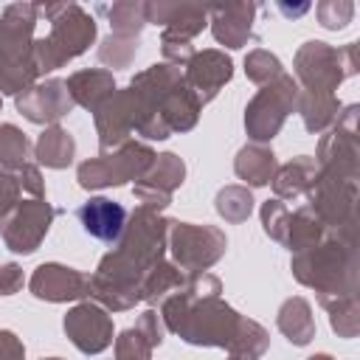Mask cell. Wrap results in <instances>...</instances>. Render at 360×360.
Masks as SVG:
<instances>
[{"instance_id":"45","label":"cell","mask_w":360,"mask_h":360,"mask_svg":"<svg viewBox=\"0 0 360 360\" xmlns=\"http://www.w3.org/2000/svg\"><path fill=\"white\" fill-rule=\"evenodd\" d=\"M135 326L141 329V335L149 340L152 349H158V346L163 343V321H160V315H158L152 307L138 315V323H135Z\"/></svg>"},{"instance_id":"43","label":"cell","mask_w":360,"mask_h":360,"mask_svg":"<svg viewBox=\"0 0 360 360\" xmlns=\"http://www.w3.org/2000/svg\"><path fill=\"white\" fill-rule=\"evenodd\" d=\"M20 194H22V186L17 180V172L0 169V219L20 205Z\"/></svg>"},{"instance_id":"37","label":"cell","mask_w":360,"mask_h":360,"mask_svg":"<svg viewBox=\"0 0 360 360\" xmlns=\"http://www.w3.org/2000/svg\"><path fill=\"white\" fill-rule=\"evenodd\" d=\"M138 45H141V37L110 34L98 45V62L107 68H129L138 56Z\"/></svg>"},{"instance_id":"44","label":"cell","mask_w":360,"mask_h":360,"mask_svg":"<svg viewBox=\"0 0 360 360\" xmlns=\"http://www.w3.org/2000/svg\"><path fill=\"white\" fill-rule=\"evenodd\" d=\"M17 180H20L22 191H28L34 200H45V180H42V172H39L37 163L28 160L25 166H20L17 169Z\"/></svg>"},{"instance_id":"39","label":"cell","mask_w":360,"mask_h":360,"mask_svg":"<svg viewBox=\"0 0 360 360\" xmlns=\"http://www.w3.org/2000/svg\"><path fill=\"white\" fill-rule=\"evenodd\" d=\"M315 14H318V22L329 31H340L352 22L354 17V3L352 0H321L315 6Z\"/></svg>"},{"instance_id":"11","label":"cell","mask_w":360,"mask_h":360,"mask_svg":"<svg viewBox=\"0 0 360 360\" xmlns=\"http://www.w3.org/2000/svg\"><path fill=\"white\" fill-rule=\"evenodd\" d=\"M59 214L62 211L53 208L48 200L31 197V200L20 202L8 217L0 219V239L11 253L28 256L42 245V239L48 236V231Z\"/></svg>"},{"instance_id":"38","label":"cell","mask_w":360,"mask_h":360,"mask_svg":"<svg viewBox=\"0 0 360 360\" xmlns=\"http://www.w3.org/2000/svg\"><path fill=\"white\" fill-rule=\"evenodd\" d=\"M281 73H284V65H281V59H278L276 53H270V51H264V48L248 51V56H245V76H248L253 84L264 87V84L276 82Z\"/></svg>"},{"instance_id":"1","label":"cell","mask_w":360,"mask_h":360,"mask_svg":"<svg viewBox=\"0 0 360 360\" xmlns=\"http://www.w3.org/2000/svg\"><path fill=\"white\" fill-rule=\"evenodd\" d=\"M169 219L138 205L127 217V228L115 250L104 253L96 273L87 276V298L107 312H127L141 301V278L152 264L166 259Z\"/></svg>"},{"instance_id":"27","label":"cell","mask_w":360,"mask_h":360,"mask_svg":"<svg viewBox=\"0 0 360 360\" xmlns=\"http://www.w3.org/2000/svg\"><path fill=\"white\" fill-rule=\"evenodd\" d=\"M34 158L45 169H68L73 163V158H76V141L59 124L45 127L39 132L37 143H34Z\"/></svg>"},{"instance_id":"32","label":"cell","mask_w":360,"mask_h":360,"mask_svg":"<svg viewBox=\"0 0 360 360\" xmlns=\"http://www.w3.org/2000/svg\"><path fill=\"white\" fill-rule=\"evenodd\" d=\"M267 349H270L267 329L259 321L242 318V323L236 329V338L231 340V346L225 352H228V360H262Z\"/></svg>"},{"instance_id":"42","label":"cell","mask_w":360,"mask_h":360,"mask_svg":"<svg viewBox=\"0 0 360 360\" xmlns=\"http://www.w3.org/2000/svg\"><path fill=\"white\" fill-rule=\"evenodd\" d=\"M160 51H163V62H169L174 68H186L191 62V56L197 53L188 39H177L169 34H160Z\"/></svg>"},{"instance_id":"17","label":"cell","mask_w":360,"mask_h":360,"mask_svg":"<svg viewBox=\"0 0 360 360\" xmlns=\"http://www.w3.org/2000/svg\"><path fill=\"white\" fill-rule=\"evenodd\" d=\"M231 76H233V62L225 51H217V48L197 51L191 56V62L183 68V79H186L188 90L197 96L200 107L211 104L217 98V93L231 82Z\"/></svg>"},{"instance_id":"8","label":"cell","mask_w":360,"mask_h":360,"mask_svg":"<svg viewBox=\"0 0 360 360\" xmlns=\"http://www.w3.org/2000/svg\"><path fill=\"white\" fill-rule=\"evenodd\" d=\"M298 104V84L290 73H281L276 82L259 87V93L245 107V132L250 143H270L290 112Z\"/></svg>"},{"instance_id":"49","label":"cell","mask_w":360,"mask_h":360,"mask_svg":"<svg viewBox=\"0 0 360 360\" xmlns=\"http://www.w3.org/2000/svg\"><path fill=\"white\" fill-rule=\"evenodd\" d=\"M307 360H335V357L326 354V352H318V354H312V357H307Z\"/></svg>"},{"instance_id":"31","label":"cell","mask_w":360,"mask_h":360,"mask_svg":"<svg viewBox=\"0 0 360 360\" xmlns=\"http://www.w3.org/2000/svg\"><path fill=\"white\" fill-rule=\"evenodd\" d=\"M96 11L110 22L112 34L121 37H141L146 17H143V3L141 0H118V3H101Z\"/></svg>"},{"instance_id":"26","label":"cell","mask_w":360,"mask_h":360,"mask_svg":"<svg viewBox=\"0 0 360 360\" xmlns=\"http://www.w3.org/2000/svg\"><path fill=\"white\" fill-rule=\"evenodd\" d=\"M276 326L278 332L292 343V346H307L315 338V315H312V304L304 295H292L287 298L278 312H276Z\"/></svg>"},{"instance_id":"20","label":"cell","mask_w":360,"mask_h":360,"mask_svg":"<svg viewBox=\"0 0 360 360\" xmlns=\"http://www.w3.org/2000/svg\"><path fill=\"white\" fill-rule=\"evenodd\" d=\"M256 3H208V25L219 45L236 51L256 42L253 34Z\"/></svg>"},{"instance_id":"21","label":"cell","mask_w":360,"mask_h":360,"mask_svg":"<svg viewBox=\"0 0 360 360\" xmlns=\"http://www.w3.org/2000/svg\"><path fill=\"white\" fill-rule=\"evenodd\" d=\"M76 217H79L82 228L93 239H98L104 245H115L121 239L124 228H127V217L129 214H127V208L121 202H115L110 197H90L87 202L79 205Z\"/></svg>"},{"instance_id":"13","label":"cell","mask_w":360,"mask_h":360,"mask_svg":"<svg viewBox=\"0 0 360 360\" xmlns=\"http://www.w3.org/2000/svg\"><path fill=\"white\" fill-rule=\"evenodd\" d=\"M62 329L68 335V340L82 352V354H101L104 349L112 346V315L96 304V301H79L76 307L68 309V315L62 318Z\"/></svg>"},{"instance_id":"51","label":"cell","mask_w":360,"mask_h":360,"mask_svg":"<svg viewBox=\"0 0 360 360\" xmlns=\"http://www.w3.org/2000/svg\"><path fill=\"white\" fill-rule=\"evenodd\" d=\"M0 104H3V98H0Z\"/></svg>"},{"instance_id":"40","label":"cell","mask_w":360,"mask_h":360,"mask_svg":"<svg viewBox=\"0 0 360 360\" xmlns=\"http://www.w3.org/2000/svg\"><path fill=\"white\" fill-rule=\"evenodd\" d=\"M259 217H262V228H264V233L273 239V242H278V245H284V233H287V219H290V208L281 202V200H267V202H262V211H259Z\"/></svg>"},{"instance_id":"29","label":"cell","mask_w":360,"mask_h":360,"mask_svg":"<svg viewBox=\"0 0 360 360\" xmlns=\"http://www.w3.org/2000/svg\"><path fill=\"white\" fill-rule=\"evenodd\" d=\"M326 233H329V228H326L307 205H301V208L290 211L287 233H284V248H287L290 253H304V250L321 245V242L326 239Z\"/></svg>"},{"instance_id":"15","label":"cell","mask_w":360,"mask_h":360,"mask_svg":"<svg viewBox=\"0 0 360 360\" xmlns=\"http://www.w3.org/2000/svg\"><path fill=\"white\" fill-rule=\"evenodd\" d=\"M14 104H17V112L22 118H28L31 124H39V127L59 124L76 107L70 93H68L65 79H45V82L31 84L28 90L14 96Z\"/></svg>"},{"instance_id":"7","label":"cell","mask_w":360,"mask_h":360,"mask_svg":"<svg viewBox=\"0 0 360 360\" xmlns=\"http://www.w3.org/2000/svg\"><path fill=\"white\" fill-rule=\"evenodd\" d=\"M225 248H228V236L222 228L169 219L166 250L172 253V262L183 273H205L225 256Z\"/></svg>"},{"instance_id":"48","label":"cell","mask_w":360,"mask_h":360,"mask_svg":"<svg viewBox=\"0 0 360 360\" xmlns=\"http://www.w3.org/2000/svg\"><path fill=\"white\" fill-rule=\"evenodd\" d=\"M278 11H281L284 17H301V14H307V11H309V3H298V6L278 3Z\"/></svg>"},{"instance_id":"5","label":"cell","mask_w":360,"mask_h":360,"mask_svg":"<svg viewBox=\"0 0 360 360\" xmlns=\"http://www.w3.org/2000/svg\"><path fill=\"white\" fill-rule=\"evenodd\" d=\"M360 70L357 62V42H346L340 48L321 42V39H307L292 59V79L298 90L307 93H332Z\"/></svg>"},{"instance_id":"33","label":"cell","mask_w":360,"mask_h":360,"mask_svg":"<svg viewBox=\"0 0 360 360\" xmlns=\"http://www.w3.org/2000/svg\"><path fill=\"white\" fill-rule=\"evenodd\" d=\"M214 208L225 222L239 225L253 214V194H250L248 186H239V183L222 186L217 191V197H214Z\"/></svg>"},{"instance_id":"47","label":"cell","mask_w":360,"mask_h":360,"mask_svg":"<svg viewBox=\"0 0 360 360\" xmlns=\"http://www.w3.org/2000/svg\"><path fill=\"white\" fill-rule=\"evenodd\" d=\"M0 360H25V346L11 329H0Z\"/></svg>"},{"instance_id":"25","label":"cell","mask_w":360,"mask_h":360,"mask_svg":"<svg viewBox=\"0 0 360 360\" xmlns=\"http://www.w3.org/2000/svg\"><path fill=\"white\" fill-rule=\"evenodd\" d=\"M315 174H318V163H315L312 155H298V158L281 163V166L276 169L273 180H270L276 200L284 202V200H298V197H304L307 188H309V183L315 180Z\"/></svg>"},{"instance_id":"36","label":"cell","mask_w":360,"mask_h":360,"mask_svg":"<svg viewBox=\"0 0 360 360\" xmlns=\"http://www.w3.org/2000/svg\"><path fill=\"white\" fill-rule=\"evenodd\" d=\"M323 309L329 312V326L338 332V338H357L360 332V307H357V295L349 298H335L329 304H323Z\"/></svg>"},{"instance_id":"46","label":"cell","mask_w":360,"mask_h":360,"mask_svg":"<svg viewBox=\"0 0 360 360\" xmlns=\"http://www.w3.org/2000/svg\"><path fill=\"white\" fill-rule=\"evenodd\" d=\"M22 284H25V276L17 262L0 264V295H14L22 290Z\"/></svg>"},{"instance_id":"50","label":"cell","mask_w":360,"mask_h":360,"mask_svg":"<svg viewBox=\"0 0 360 360\" xmlns=\"http://www.w3.org/2000/svg\"><path fill=\"white\" fill-rule=\"evenodd\" d=\"M42 360H62V357H42Z\"/></svg>"},{"instance_id":"24","label":"cell","mask_w":360,"mask_h":360,"mask_svg":"<svg viewBox=\"0 0 360 360\" xmlns=\"http://www.w3.org/2000/svg\"><path fill=\"white\" fill-rule=\"evenodd\" d=\"M200 112H202V107H200L197 96H194V93L188 90V84L183 82L180 87H174V90L160 101V107H158V121L169 129V135H174V132H188V129H194L197 121H200Z\"/></svg>"},{"instance_id":"19","label":"cell","mask_w":360,"mask_h":360,"mask_svg":"<svg viewBox=\"0 0 360 360\" xmlns=\"http://www.w3.org/2000/svg\"><path fill=\"white\" fill-rule=\"evenodd\" d=\"M146 25H163V34L177 39H194L208 25V6L205 3H169V0H149L143 3Z\"/></svg>"},{"instance_id":"4","label":"cell","mask_w":360,"mask_h":360,"mask_svg":"<svg viewBox=\"0 0 360 360\" xmlns=\"http://www.w3.org/2000/svg\"><path fill=\"white\" fill-rule=\"evenodd\" d=\"M37 17L51 22V34L34 39L31 56L39 76L82 56L96 42V20L79 3H34Z\"/></svg>"},{"instance_id":"30","label":"cell","mask_w":360,"mask_h":360,"mask_svg":"<svg viewBox=\"0 0 360 360\" xmlns=\"http://www.w3.org/2000/svg\"><path fill=\"white\" fill-rule=\"evenodd\" d=\"M186 281V273L169 262V259H160L158 264H152L146 270V276L141 278V301H146L149 307L160 304L166 295H172L174 290H180Z\"/></svg>"},{"instance_id":"14","label":"cell","mask_w":360,"mask_h":360,"mask_svg":"<svg viewBox=\"0 0 360 360\" xmlns=\"http://www.w3.org/2000/svg\"><path fill=\"white\" fill-rule=\"evenodd\" d=\"M183 180H186L183 158L174 152H160V155H155V163L149 166V172L132 186V194L143 208L160 214L172 202V197L183 186Z\"/></svg>"},{"instance_id":"6","label":"cell","mask_w":360,"mask_h":360,"mask_svg":"<svg viewBox=\"0 0 360 360\" xmlns=\"http://www.w3.org/2000/svg\"><path fill=\"white\" fill-rule=\"evenodd\" d=\"M155 149L143 141H127L112 152H98L96 158H87L76 169V180L84 191H98V188H112L124 186L129 180H141L149 166L155 163Z\"/></svg>"},{"instance_id":"41","label":"cell","mask_w":360,"mask_h":360,"mask_svg":"<svg viewBox=\"0 0 360 360\" xmlns=\"http://www.w3.org/2000/svg\"><path fill=\"white\" fill-rule=\"evenodd\" d=\"M115 360H152V346L138 326H129L115 338Z\"/></svg>"},{"instance_id":"22","label":"cell","mask_w":360,"mask_h":360,"mask_svg":"<svg viewBox=\"0 0 360 360\" xmlns=\"http://www.w3.org/2000/svg\"><path fill=\"white\" fill-rule=\"evenodd\" d=\"M65 84H68V93H70L73 104H79V107H84V110H90V112H96V107H98L101 101H107V98L118 90L112 70H104V68H84V70H76V73H70V76L65 79Z\"/></svg>"},{"instance_id":"12","label":"cell","mask_w":360,"mask_h":360,"mask_svg":"<svg viewBox=\"0 0 360 360\" xmlns=\"http://www.w3.org/2000/svg\"><path fill=\"white\" fill-rule=\"evenodd\" d=\"M141 121H143V104H141L138 93L129 84L118 87L93 112V124H96V135H98V149L101 152L118 149L121 143L129 141V135L138 129Z\"/></svg>"},{"instance_id":"23","label":"cell","mask_w":360,"mask_h":360,"mask_svg":"<svg viewBox=\"0 0 360 360\" xmlns=\"http://www.w3.org/2000/svg\"><path fill=\"white\" fill-rule=\"evenodd\" d=\"M278 169L276 152L267 143H245L233 158V172L248 188H262L273 180Z\"/></svg>"},{"instance_id":"2","label":"cell","mask_w":360,"mask_h":360,"mask_svg":"<svg viewBox=\"0 0 360 360\" xmlns=\"http://www.w3.org/2000/svg\"><path fill=\"white\" fill-rule=\"evenodd\" d=\"M292 278L318 292V304L357 295V242L354 228L329 231L326 239L290 259Z\"/></svg>"},{"instance_id":"18","label":"cell","mask_w":360,"mask_h":360,"mask_svg":"<svg viewBox=\"0 0 360 360\" xmlns=\"http://www.w3.org/2000/svg\"><path fill=\"white\" fill-rule=\"evenodd\" d=\"M37 6L34 3H11L0 14V62H20L31 56L34 31H37Z\"/></svg>"},{"instance_id":"9","label":"cell","mask_w":360,"mask_h":360,"mask_svg":"<svg viewBox=\"0 0 360 360\" xmlns=\"http://www.w3.org/2000/svg\"><path fill=\"white\" fill-rule=\"evenodd\" d=\"M357 104L340 107L335 124L326 129V135L318 141L315 163L321 172L357 180L360 177V138H357Z\"/></svg>"},{"instance_id":"35","label":"cell","mask_w":360,"mask_h":360,"mask_svg":"<svg viewBox=\"0 0 360 360\" xmlns=\"http://www.w3.org/2000/svg\"><path fill=\"white\" fill-rule=\"evenodd\" d=\"M37 82H39V70L34 65V56L20 62H0V96H20Z\"/></svg>"},{"instance_id":"34","label":"cell","mask_w":360,"mask_h":360,"mask_svg":"<svg viewBox=\"0 0 360 360\" xmlns=\"http://www.w3.org/2000/svg\"><path fill=\"white\" fill-rule=\"evenodd\" d=\"M31 158V141L28 135L14 124H0V169L17 172Z\"/></svg>"},{"instance_id":"28","label":"cell","mask_w":360,"mask_h":360,"mask_svg":"<svg viewBox=\"0 0 360 360\" xmlns=\"http://www.w3.org/2000/svg\"><path fill=\"white\" fill-rule=\"evenodd\" d=\"M340 107H343V104H340L338 96H332V93H307V90H298L295 112L301 115L304 129L312 132V135L326 132V129L335 124Z\"/></svg>"},{"instance_id":"16","label":"cell","mask_w":360,"mask_h":360,"mask_svg":"<svg viewBox=\"0 0 360 360\" xmlns=\"http://www.w3.org/2000/svg\"><path fill=\"white\" fill-rule=\"evenodd\" d=\"M28 290L34 298L48 301V304L84 301L87 298V273L59 264V262H45L31 273Z\"/></svg>"},{"instance_id":"10","label":"cell","mask_w":360,"mask_h":360,"mask_svg":"<svg viewBox=\"0 0 360 360\" xmlns=\"http://www.w3.org/2000/svg\"><path fill=\"white\" fill-rule=\"evenodd\" d=\"M307 208L329 228V231H343L357 225V180H346L329 172L315 174V180L307 188Z\"/></svg>"},{"instance_id":"3","label":"cell","mask_w":360,"mask_h":360,"mask_svg":"<svg viewBox=\"0 0 360 360\" xmlns=\"http://www.w3.org/2000/svg\"><path fill=\"white\" fill-rule=\"evenodd\" d=\"M158 315L163 321V329L174 332L180 340L191 346H214V349H228L245 318L219 295L194 298L186 290H174L172 295H166L160 301Z\"/></svg>"}]
</instances>
